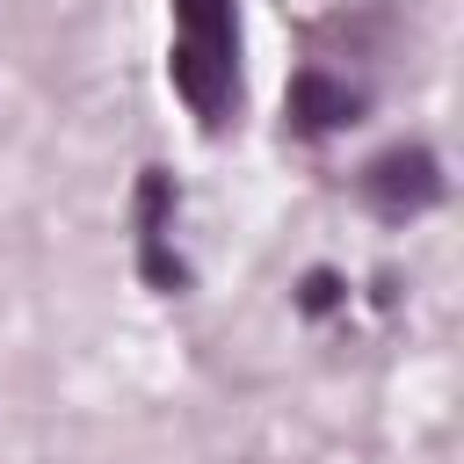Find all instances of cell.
<instances>
[{"label": "cell", "instance_id": "obj_4", "mask_svg": "<svg viewBox=\"0 0 464 464\" xmlns=\"http://www.w3.org/2000/svg\"><path fill=\"white\" fill-rule=\"evenodd\" d=\"M355 109H362V94L348 87V80H326L319 65L312 72H297V87H290V116H297V130H341V123H355Z\"/></svg>", "mask_w": 464, "mask_h": 464}, {"label": "cell", "instance_id": "obj_5", "mask_svg": "<svg viewBox=\"0 0 464 464\" xmlns=\"http://www.w3.org/2000/svg\"><path fill=\"white\" fill-rule=\"evenodd\" d=\"M326 304H334V276H326V268H319V276H312V283H304V312H326Z\"/></svg>", "mask_w": 464, "mask_h": 464}, {"label": "cell", "instance_id": "obj_3", "mask_svg": "<svg viewBox=\"0 0 464 464\" xmlns=\"http://www.w3.org/2000/svg\"><path fill=\"white\" fill-rule=\"evenodd\" d=\"M362 196H370L377 210L406 218V210H420V203H435V196H442V174H435V160H428V152H384V160L362 174Z\"/></svg>", "mask_w": 464, "mask_h": 464}, {"label": "cell", "instance_id": "obj_1", "mask_svg": "<svg viewBox=\"0 0 464 464\" xmlns=\"http://www.w3.org/2000/svg\"><path fill=\"white\" fill-rule=\"evenodd\" d=\"M167 80L203 130H218L239 109V7L232 0H174Z\"/></svg>", "mask_w": 464, "mask_h": 464}, {"label": "cell", "instance_id": "obj_2", "mask_svg": "<svg viewBox=\"0 0 464 464\" xmlns=\"http://www.w3.org/2000/svg\"><path fill=\"white\" fill-rule=\"evenodd\" d=\"M167 232H174V196H167V174L145 167V181H138V268H145L152 290H181L188 283V268L167 254Z\"/></svg>", "mask_w": 464, "mask_h": 464}]
</instances>
